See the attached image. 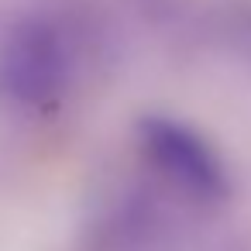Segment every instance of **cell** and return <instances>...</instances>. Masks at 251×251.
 <instances>
[{"instance_id":"1","label":"cell","mask_w":251,"mask_h":251,"mask_svg":"<svg viewBox=\"0 0 251 251\" xmlns=\"http://www.w3.org/2000/svg\"><path fill=\"white\" fill-rule=\"evenodd\" d=\"M134 138L145 165L182 200L203 210H217L230 203L234 176L220 148L200 127L172 114H145L134 124Z\"/></svg>"},{"instance_id":"2","label":"cell","mask_w":251,"mask_h":251,"mask_svg":"<svg viewBox=\"0 0 251 251\" xmlns=\"http://www.w3.org/2000/svg\"><path fill=\"white\" fill-rule=\"evenodd\" d=\"M73 49L49 18H25L0 42V97L21 114H55L73 90Z\"/></svg>"}]
</instances>
